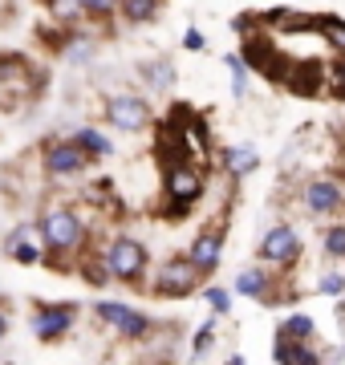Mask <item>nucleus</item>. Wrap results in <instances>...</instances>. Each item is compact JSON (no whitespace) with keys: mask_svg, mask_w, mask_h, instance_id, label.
I'll return each mask as SVG.
<instances>
[{"mask_svg":"<svg viewBox=\"0 0 345 365\" xmlns=\"http://www.w3.org/2000/svg\"><path fill=\"white\" fill-rule=\"evenodd\" d=\"M4 329H9V325H4V317H0V337H4Z\"/></svg>","mask_w":345,"mask_h":365,"instance_id":"nucleus-30","label":"nucleus"},{"mask_svg":"<svg viewBox=\"0 0 345 365\" xmlns=\"http://www.w3.org/2000/svg\"><path fill=\"white\" fill-rule=\"evenodd\" d=\"M317 29L325 33V41H329L333 49L345 53V21H337V16H317Z\"/></svg>","mask_w":345,"mask_h":365,"instance_id":"nucleus-17","label":"nucleus"},{"mask_svg":"<svg viewBox=\"0 0 345 365\" xmlns=\"http://www.w3.org/2000/svg\"><path fill=\"white\" fill-rule=\"evenodd\" d=\"M143 78H150L163 90V86H171V66H167V61H159V66H143Z\"/></svg>","mask_w":345,"mask_h":365,"instance_id":"nucleus-22","label":"nucleus"},{"mask_svg":"<svg viewBox=\"0 0 345 365\" xmlns=\"http://www.w3.org/2000/svg\"><path fill=\"white\" fill-rule=\"evenodd\" d=\"M341 288H345V276H325V280H321V292H329V297L341 292Z\"/></svg>","mask_w":345,"mask_h":365,"instance_id":"nucleus-27","label":"nucleus"},{"mask_svg":"<svg viewBox=\"0 0 345 365\" xmlns=\"http://www.w3.org/2000/svg\"><path fill=\"white\" fill-rule=\"evenodd\" d=\"M227 167H232V175L252 170L256 167V150H252V146H232V150H227Z\"/></svg>","mask_w":345,"mask_h":365,"instance_id":"nucleus-18","label":"nucleus"},{"mask_svg":"<svg viewBox=\"0 0 345 365\" xmlns=\"http://www.w3.org/2000/svg\"><path fill=\"white\" fill-rule=\"evenodd\" d=\"M45 167H49V175H78L86 167V150L78 143H57V146H49Z\"/></svg>","mask_w":345,"mask_h":365,"instance_id":"nucleus-8","label":"nucleus"},{"mask_svg":"<svg viewBox=\"0 0 345 365\" xmlns=\"http://www.w3.org/2000/svg\"><path fill=\"white\" fill-rule=\"evenodd\" d=\"M98 313H102V321H110V325L118 329L122 337H143L146 329H150V321H146L143 313H134L130 304H114V300H106V304H98Z\"/></svg>","mask_w":345,"mask_h":365,"instance_id":"nucleus-7","label":"nucleus"},{"mask_svg":"<svg viewBox=\"0 0 345 365\" xmlns=\"http://www.w3.org/2000/svg\"><path fill=\"white\" fill-rule=\"evenodd\" d=\"M333 93H337V98H345V61L337 66V73H333Z\"/></svg>","mask_w":345,"mask_h":365,"instance_id":"nucleus-28","label":"nucleus"},{"mask_svg":"<svg viewBox=\"0 0 345 365\" xmlns=\"http://www.w3.org/2000/svg\"><path fill=\"white\" fill-rule=\"evenodd\" d=\"M195 280H200V268L191 260H167L159 272V292L163 297H187V292H195Z\"/></svg>","mask_w":345,"mask_h":365,"instance_id":"nucleus-3","label":"nucleus"},{"mask_svg":"<svg viewBox=\"0 0 345 365\" xmlns=\"http://www.w3.org/2000/svg\"><path fill=\"white\" fill-rule=\"evenodd\" d=\"M167 195L183 207V203H195L203 195V175L195 167H187V163H175L171 175H167Z\"/></svg>","mask_w":345,"mask_h":365,"instance_id":"nucleus-4","label":"nucleus"},{"mask_svg":"<svg viewBox=\"0 0 345 365\" xmlns=\"http://www.w3.org/2000/svg\"><path fill=\"white\" fill-rule=\"evenodd\" d=\"M106 118L118 130H143L146 122H150V110H146L143 98H110Z\"/></svg>","mask_w":345,"mask_h":365,"instance_id":"nucleus-5","label":"nucleus"},{"mask_svg":"<svg viewBox=\"0 0 345 365\" xmlns=\"http://www.w3.org/2000/svg\"><path fill=\"white\" fill-rule=\"evenodd\" d=\"M215 341V329L212 325H203L200 333H195V345H191V349H195V357H203V353H207V345H212Z\"/></svg>","mask_w":345,"mask_h":365,"instance_id":"nucleus-25","label":"nucleus"},{"mask_svg":"<svg viewBox=\"0 0 345 365\" xmlns=\"http://www.w3.org/2000/svg\"><path fill=\"white\" fill-rule=\"evenodd\" d=\"M227 69H232V90H236V98H244V90H248V73H244V61H240V57H227Z\"/></svg>","mask_w":345,"mask_h":365,"instance_id":"nucleus-21","label":"nucleus"},{"mask_svg":"<svg viewBox=\"0 0 345 365\" xmlns=\"http://www.w3.org/2000/svg\"><path fill=\"white\" fill-rule=\"evenodd\" d=\"M272 357L284 365H309V361H317V353L309 349V345H297V337H280L277 341V349H272Z\"/></svg>","mask_w":345,"mask_h":365,"instance_id":"nucleus-13","label":"nucleus"},{"mask_svg":"<svg viewBox=\"0 0 345 365\" xmlns=\"http://www.w3.org/2000/svg\"><path fill=\"white\" fill-rule=\"evenodd\" d=\"M207 304H212L215 313H227V292L224 288H207Z\"/></svg>","mask_w":345,"mask_h":365,"instance_id":"nucleus-26","label":"nucleus"},{"mask_svg":"<svg viewBox=\"0 0 345 365\" xmlns=\"http://www.w3.org/2000/svg\"><path fill=\"white\" fill-rule=\"evenodd\" d=\"M325 252H329V256H345V227H333V232L325 235Z\"/></svg>","mask_w":345,"mask_h":365,"instance_id":"nucleus-23","label":"nucleus"},{"mask_svg":"<svg viewBox=\"0 0 345 365\" xmlns=\"http://www.w3.org/2000/svg\"><path fill=\"white\" fill-rule=\"evenodd\" d=\"M155 16V0H126V21H150Z\"/></svg>","mask_w":345,"mask_h":365,"instance_id":"nucleus-20","label":"nucleus"},{"mask_svg":"<svg viewBox=\"0 0 345 365\" xmlns=\"http://www.w3.org/2000/svg\"><path fill=\"white\" fill-rule=\"evenodd\" d=\"M183 45H187V49H203V37H200V33H187Z\"/></svg>","mask_w":345,"mask_h":365,"instance_id":"nucleus-29","label":"nucleus"},{"mask_svg":"<svg viewBox=\"0 0 345 365\" xmlns=\"http://www.w3.org/2000/svg\"><path fill=\"white\" fill-rule=\"evenodd\" d=\"M78 4L86 9V13H93V16H106V13H114L118 0H78Z\"/></svg>","mask_w":345,"mask_h":365,"instance_id":"nucleus-24","label":"nucleus"},{"mask_svg":"<svg viewBox=\"0 0 345 365\" xmlns=\"http://www.w3.org/2000/svg\"><path fill=\"white\" fill-rule=\"evenodd\" d=\"M264 288H268V276L260 272V268H248V272L236 276V292L240 297H264Z\"/></svg>","mask_w":345,"mask_h":365,"instance_id":"nucleus-15","label":"nucleus"},{"mask_svg":"<svg viewBox=\"0 0 345 365\" xmlns=\"http://www.w3.org/2000/svg\"><path fill=\"white\" fill-rule=\"evenodd\" d=\"M41 235L53 252H73L81 244V220L66 207H53L45 220H41Z\"/></svg>","mask_w":345,"mask_h":365,"instance_id":"nucleus-2","label":"nucleus"},{"mask_svg":"<svg viewBox=\"0 0 345 365\" xmlns=\"http://www.w3.org/2000/svg\"><path fill=\"white\" fill-rule=\"evenodd\" d=\"M305 203H309V211H317V215L337 211V207H341V187H337V182H329V179L309 182V187H305Z\"/></svg>","mask_w":345,"mask_h":365,"instance_id":"nucleus-9","label":"nucleus"},{"mask_svg":"<svg viewBox=\"0 0 345 365\" xmlns=\"http://www.w3.org/2000/svg\"><path fill=\"white\" fill-rule=\"evenodd\" d=\"M280 78H284V86H292V93H317V86H321L317 66H292Z\"/></svg>","mask_w":345,"mask_h":365,"instance_id":"nucleus-12","label":"nucleus"},{"mask_svg":"<svg viewBox=\"0 0 345 365\" xmlns=\"http://www.w3.org/2000/svg\"><path fill=\"white\" fill-rule=\"evenodd\" d=\"M280 337H313V317H289L280 325Z\"/></svg>","mask_w":345,"mask_h":365,"instance_id":"nucleus-19","label":"nucleus"},{"mask_svg":"<svg viewBox=\"0 0 345 365\" xmlns=\"http://www.w3.org/2000/svg\"><path fill=\"white\" fill-rule=\"evenodd\" d=\"M191 264H195L200 272H212L215 264H220V235H200V240L191 244Z\"/></svg>","mask_w":345,"mask_h":365,"instance_id":"nucleus-11","label":"nucleus"},{"mask_svg":"<svg viewBox=\"0 0 345 365\" xmlns=\"http://www.w3.org/2000/svg\"><path fill=\"white\" fill-rule=\"evenodd\" d=\"M260 256L272 260V264H292L301 256V240H297L292 227H272V232L264 235V244H260Z\"/></svg>","mask_w":345,"mask_h":365,"instance_id":"nucleus-6","label":"nucleus"},{"mask_svg":"<svg viewBox=\"0 0 345 365\" xmlns=\"http://www.w3.org/2000/svg\"><path fill=\"white\" fill-rule=\"evenodd\" d=\"M9 256H16L21 264H37L41 260V248L29 240V227H16V232L9 235Z\"/></svg>","mask_w":345,"mask_h":365,"instance_id":"nucleus-14","label":"nucleus"},{"mask_svg":"<svg viewBox=\"0 0 345 365\" xmlns=\"http://www.w3.org/2000/svg\"><path fill=\"white\" fill-rule=\"evenodd\" d=\"M73 143H78L86 155H93V158L110 155V143H106V138H102L98 130H90V126H86V130H78V138H73Z\"/></svg>","mask_w":345,"mask_h":365,"instance_id":"nucleus-16","label":"nucleus"},{"mask_svg":"<svg viewBox=\"0 0 345 365\" xmlns=\"http://www.w3.org/2000/svg\"><path fill=\"white\" fill-rule=\"evenodd\" d=\"M69 325H73V309L61 304V309H45V313L33 321V333H37L41 341H53V337H61Z\"/></svg>","mask_w":345,"mask_h":365,"instance_id":"nucleus-10","label":"nucleus"},{"mask_svg":"<svg viewBox=\"0 0 345 365\" xmlns=\"http://www.w3.org/2000/svg\"><path fill=\"white\" fill-rule=\"evenodd\" d=\"M106 272L126 280V284H134L146 272V248L138 240H114L106 248Z\"/></svg>","mask_w":345,"mask_h":365,"instance_id":"nucleus-1","label":"nucleus"}]
</instances>
